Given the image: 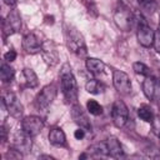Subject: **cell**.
Here are the masks:
<instances>
[{"label":"cell","instance_id":"603a6c76","mask_svg":"<svg viewBox=\"0 0 160 160\" xmlns=\"http://www.w3.org/2000/svg\"><path fill=\"white\" fill-rule=\"evenodd\" d=\"M138 115L141 120L146 121V122H151L154 115H152V111L151 109L148 106V105H141L139 109H138Z\"/></svg>","mask_w":160,"mask_h":160},{"label":"cell","instance_id":"5b68a950","mask_svg":"<svg viewBox=\"0 0 160 160\" xmlns=\"http://www.w3.org/2000/svg\"><path fill=\"white\" fill-rule=\"evenodd\" d=\"M56 86L50 84V85H46L41 89V91L36 95L35 98V106L36 109L39 110H44L46 108H49L51 105V102L54 101V99L56 98Z\"/></svg>","mask_w":160,"mask_h":160},{"label":"cell","instance_id":"9a60e30c","mask_svg":"<svg viewBox=\"0 0 160 160\" xmlns=\"http://www.w3.org/2000/svg\"><path fill=\"white\" fill-rule=\"evenodd\" d=\"M42 56H44V60L45 62H48L49 65H56L58 61H59V54H58V50H56V46L54 42L51 41H46L42 44Z\"/></svg>","mask_w":160,"mask_h":160},{"label":"cell","instance_id":"4dcf8cb0","mask_svg":"<svg viewBox=\"0 0 160 160\" xmlns=\"http://www.w3.org/2000/svg\"><path fill=\"white\" fill-rule=\"evenodd\" d=\"M74 136H75L76 140H82L85 138V130L81 129V128H78L75 130V132H74Z\"/></svg>","mask_w":160,"mask_h":160},{"label":"cell","instance_id":"83f0119b","mask_svg":"<svg viewBox=\"0 0 160 160\" xmlns=\"http://www.w3.org/2000/svg\"><path fill=\"white\" fill-rule=\"evenodd\" d=\"M85 5H86V8H88V11H89V12H91L94 16H96V15H98L96 6H95V4H94V1H92V0H85Z\"/></svg>","mask_w":160,"mask_h":160},{"label":"cell","instance_id":"ffe728a7","mask_svg":"<svg viewBox=\"0 0 160 160\" xmlns=\"http://www.w3.org/2000/svg\"><path fill=\"white\" fill-rule=\"evenodd\" d=\"M22 76L25 79V82H26V86L29 88H36L39 85V79H38V75L35 74V71L30 68H25L22 70Z\"/></svg>","mask_w":160,"mask_h":160},{"label":"cell","instance_id":"d4e9b609","mask_svg":"<svg viewBox=\"0 0 160 160\" xmlns=\"http://www.w3.org/2000/svg\"><path fill=\"white\" fill-rule=\"evenodd\" d=\"M132 70L136 74L142 75V76H149L150 75V69L144 62H140V61H136V62L132 64Z\"/></svg>","mask_w":160,"mask_h":160},{"label":"cell","instance_id":"d6986e66","mask_svg":"<svg viewBox=\"0 0 160 160\" xmlns=\"http://www.w3.org/2000/svg\"><path fill=\"white\" fill-rule=\"evenodd\" d=\"M15 76V70L6 62H2L0 66V79L2 82H11Z\"/></svg>","mask_w":160,"mask_h":160},{"label":"cell","instance_id":"7a4b0ae2","mask_svg":"<svg viewBox=\"0 0 160 160\" xmlns=\"http://www.w3.org/2000/svg\"><path fill=\"white\" fill-rule=\"evenodd\" d=\"M114 21L116 26L122 31H130L135 22V16L131 10L124 5H120L114 12Z\"/></svg>","mask_w":160,"mask_h":160},{"label":"cell","instance_id":"ac0fdd59","mask_svg":"<svg viewBox=\"0 0 160 160\" xmlns=\"http://www.w3.org/2000/svg\"><path fill=\"white\" fill-rule=\"evenodd\" d=\"M49 141L54 146H64L66 144V136L65 132L60 128H54L49 132Z\"/></svg>","mask_w":160,"mask_h":160},{"label":"cell","instance_id":"30bf717a","mask_svg":"<svg viewBox=\"0 0 160 160\" xmlns=\"http://www.w3.org/2000/svg\"><path fill=\"white\" fill-rule=\"evenodd\" d=\"M142 91L146 99L150 101H158L160 99V81L151 75L145 76L142 82Z\"/></svg>","mask_w":160,"mask_h":160},{"label":"cell","instance_id":"44dd1931","mask_svg":"<svg viewBox=\"0 0 160 160\" xmlns=\"http://www.w3.org/2000/svg\"><path fill=\"white\" fill-rule=\"evenodd\" d=\"M104 89H105V86L96 79H91L85 84V90L90 94H94V95L101 94L104 91Z\"/></svg>","mask_w":160,"mask_h":160},{"label":"cell","instance_id":"3957f363","mask_svg":"<svg viewBox=\"0 0 160 160\" xmlns=\"http://www.w3.org/2000/svg\"><path fill=\"white\" fill-rule=\"evenodd\" d=\"M68 42H69V49H70L75 55H78L79 58H85V56H86L88 50H86L85 40H84L82 35H81L76 29L69 30Z\"/></svg>","mask_w":160,"mask_h":160},{"label":"cell","instance_id":"1f68e13d","mask_svg":"<svg viewBox=\"0 0 160 160\" xmlns=\"http://www.w3.org/2000/svg\"><path fill=\"white\" fill-rule=\"evenodd\" d=\"M0 134H1V141L5 142L8 140V132H6V129L4 125H1V128H0Z\"/></svg>","mask_w":160,"mask_h":160},{"label":"cell","instance_id":"277c9868","mask_svg":"<svg viewBox=\"0 0 160 160\" xmlns=\"http://www.w3.org/2000/svg\"><path fill=\"white\" fill-rule=\"evenodd\" d=\"M1 26H2V32H4L5 38L20 31V29H21V18H20L19 11L16 9L10 10L6 19L2 20Z\"/></svg>","mask_w":160,"mask_h":160},{"label":"cell","instance_id":"836d02e7","mask_svg":"<svg viewBox=\"0 0 160 160\" xmlns=\"http://www.w3.org/2000/svg\"><path fill=\"white\" fill-rule=\"evenodd\" d=\"M45 20H46L45 21L46 24H54V16H46Z\"/></svg>","mask_w":160,"mask_h":160},{"label":"cell","instance_id":"484cf974","mask_svg":"<svg viewBox=\"0 0 160 160\" xmlns=\"http://www.w3.org/2000/svg\"><path fill=\"white\" fill-rule=\"evenodd\" d=\"M151 128H152V132L160 138V112L154 115L152 120H151Z\"/></svg>","mask_w":160,"mask_h":160},{"label":"cell","instance_id":"e0dca14e","mask_svg":"<svg viewBox=\"0 0 160 160\" xmlns=\"http://www.w3.org/2000/svg\"><path fill=\"white\" fill-rule=\"evenodd\" d=\"M85 65H86V69L89 70V72H91L95 76L101 75L105 70L104 61H101L100 59H96V58H88L85 60Z\"/></svg>","mask_w":160,"mask_h":160},{"label":"cell","instance_id":"5bb4252c","mask_svg":"<svg viewBox=\"0 0 160 160\" xmlns=\"http://www.w3.org/2000/svg\"><path fill=\"white\" fill-rule=\"evenodd\" d=\"M22 49L31 55L39 54L42 50V42L34 32H30V34H26L22 39Z\"/></svg>","mask_w":160,"mask_h":160},{"label":"cell","instance_id":"4fadbf2b","mask_svg":"<svg viewBox=\"0 0 160 160\" xmlns=\"http://www.w3.org/2000/svg\"><path fill=\"white\" fill-rule=\"evenodd\" d=\"M71 118L74 120V122L84 129L85 131H90L91 130V124H90V120L88 118V115L84 112L82 108L79 105V104H74L71 105Z\"/></svg>","mask_w":160,"mask_h":160},{"label":"cell","instance_id":"d6a6232c","mask_svg":"<svg viewBox=\"0 0 160 160\" xmlns=\"http://www.w3.org/2000/svg\"><path fill=\"white\" fill-rule=\"evenodd\" d=\"M4 2L10 8H14L16 5V0H4Z\"/></svg>","mask_w":160,"mask_h":160},{"label":"cell","instance_id":"8992f818","mask_svg":"<svg viewBox=\"0 0 160 160\" xmlns=\"http://www.w3.org/2000/svg\"><path fill=\"white\" fill-rule=\"evenodd\" d=\"M1 100L4 101L5 106H6V111L9 112L10 116H12L14 119H20V116L22 115V111H24V108L20 102V100L18 99L16 94L11 92V91H8L2 95Z\"/></svg>","mask_w":160,"mask_h":160},{"label":"cell","instance_id":"6da1fadb","mask_svg":"<svg viewBox=\"0 0 160 160\" xmlns=\"http://www.w3.org/2000/svg\"><path fill=\"white\" fill-rule=\"evenodd\" d=\"M60 85L65 100L74 105L78 104V84L69 64H64L60 70Z\"/></svg>","mask_w":160,"mask_h":160},{"label":"cell","instance_id":"ba28073f","mask_svg":"<svg viewBox=\"0 0 160 160\" xmlns=\"http://www.w3.org/2000/svg\"><path fill=\"white\" fill-rule=\"evenodd\" d=\"M111 118H112V122L116 128H122L126 124L128 118H129V110L122 100H116L112 104Z\"/></svg>","mask_w":160,"mask_h":160},{"label":"cell","instance_id":"9c48e42d","mask_svg":"<svg viewBox=\"0 0 160 160\" xmlns=\"http://www.w3.org/2000/svg\"><path fill=\"white\" fill-rule=\"evenodd\" d=\"M112 82L116 91L121 95H129L131 92V81L126 72L121 70L112 71Z\"/></svg>","mask_w":160,"mask_h":160},{"label":"cell","instance_id":"7402d4cb","mask_svg":"<svg viewBox=\"0 0 160 160\" xmlns=\"http://www.w3.org/2000/svg\"><path fill=\"white\" fill-rule=\"evenodd\" d=\"M88 152H89V154H92V155H95V156H109V154H108V148H106L105 141L90 146V148L88 149Z\"/></svg>","mask_w":160,"mask_h":160},{"label":"cell","instance_id":"4316f807","mask_svg":"<svg viewBox=\"0 0 160 160\" xmlns=\"http://www.w3.org/2000/svg\"><path fill=\"white\" fill-rule=\"evenodd\" d=\"M138 2L144 10L150 11L154 9V0H138Z\"/></svg>","mask_w":160,"mask_h":160},{"label":"cell","instance_id":"e575fe53","mask_svg":"<svg viewBox=\"0 0 160 160\" xmlns=\"http://www.w3.org/2000/svg\"><path fill=\"white\" fill-rule=\"evenodd\" d=\"M39 158H40V159H50V160H52V159H54V158H52V156H50V155H40Z\"/></svg>","mask_w":160,"mask_h":160},{"label":"cell","instance_id":"f1b7e54d","mask_svg":"<svg viewBox=\"0 0 160 160\" xmlns=\"http://www.w3.org/2000/svg\"><path fill=\"white\" fill-rule=\"evenodd\" d=\"M152 45H154L156 52L160 54V29L155 32V38H154V44H152Z\"/></svg>","mask_w":160,"mask_h":160},{"label":"cell","instance_id":"8fae6325","mask_svg":"<svg viewBox=\"0 0 160 160\" xmlns=\"http://www.w3.org/2000/svg\"><path fill=\"white\" fill-rule=\"evenodd\" d=\"M138 41L141 46L144 48H150L154 44V38H155V32L154 30L146 24V21H140L138 25Z\"/></svg>","mask_w":160,"mask_h":160},{"label":"cell","instance_id":"52a82bcc","mask_svg":"<svg viewBox=\"0 0 160 160\" xmlns=\"http://www.w3.org/2000/svg\"><path fill=\"white\" fill-rule=\"evenodd\" d=\"M42 129H44V121L39 116L30 115V116H25L21 120V130L31 138L39 135Z\"/></svg>","mask_w":160,"mask_h":160},{"label":"cell","instance_id":"7c38bea8","mask_svg":"<svg viewBox=\"0 0 160 160\" xmlns=\"http://www.w3.org/2000/svg\"><path fill=\"white\" fill-rule=\"evenodd\" d=\"M11 148L16 149L20 152H28L31 149V136L25 134L22 130L15 132L10 139Z\"/></svg>","mask_w":160,"mask_h":160},{"label":"cell","instance_id":"2e32d148","mask_svg":"<svg viewBox=\"0 0 160 160\" xmlns=\"http://www.w3.org/2000/svg\"><path fill=\"white\" fill-rule=\"evenodd\" d=\"M105 144H106V148H108V154H109V156L118 159V158H121V156L124 155L121 144L119 142V140H118L116 138L111 136V138L106 139Z\"/></svg>","mask_w":160,"mask_h":160},{"label":"cell","instance_id":"f546056e","mask_svg":"<svg viewBox=\"0 0 160 160\" xmlns=\"http://www.w3.org/2000/svg\"><path fill=\"white\" fill-rule=\"evenodd\" d=\"M4 59L8 61V62H12L15 59H16V52L14 50H9L5 55H4Z\"/></svg>","mask_w":160,"mask_h":160},{"label":"cell","instance_id":"cb8c5ba5","mask_svg":"<svg viewBox=\"0 0 160 160\" xmlns=\"http://www.w3.org/2000/svg\"><path fill=\"white\" fill-rule=\"evenodd\" d=\"M86 109L91 115H95V116H99L102 114V106L96 100H88Z\"/></svg>","mask_w":160,"mask_h":160}]
</instances>
